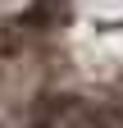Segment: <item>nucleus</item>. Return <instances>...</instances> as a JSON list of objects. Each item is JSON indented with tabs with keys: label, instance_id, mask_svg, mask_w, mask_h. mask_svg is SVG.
Instances as JSON below:
<instances>
[{
	"label": "nucleus",
	"instance_id": "nucleus-1",
	"mask_svg": "<svg viewBox=\"0 0 123 128\" xmlns=\"http://www.w3.org/2000/svg\"><path fill=\"white\" fill-rule=\"evenodd\" d=\"M87 128H123V114H119V110H96Z\"/></svg>",
	"mask_w": 123,
	"mask_h": 128
}]
</instances>
